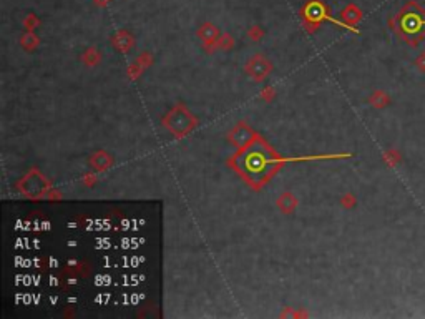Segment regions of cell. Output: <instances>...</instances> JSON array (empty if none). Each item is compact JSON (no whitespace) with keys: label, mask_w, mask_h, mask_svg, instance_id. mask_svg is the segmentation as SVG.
<instances>
[{"label":"cell","mask_w":425,"mask_h":319,"mask_svg":"<svg viewBox=\"0 0 425 319\" xmlns=\"http://www.w3.org/2000/svg\"><path fill=\"white\" fill-rule=\"evenodd\" d=\"M402 27H403V30L406 32L415 33V32H419L420 29H423L425 27V20H420L419 17H417V13H409V15L403 18Z\"/></svg>","instance_id":"1"}]
</instances>
